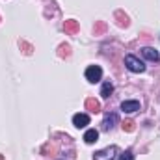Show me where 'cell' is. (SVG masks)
<instances>
[{
  "label": "cell",
  "mask_w": 160,
  "mask_h": 160,
  "mask_svg": "<svg viewBox=\"0 0 160 160\" xmlns=\"http://www.w3.org/2000/svg\"><path fill=\"white\" fill-rule=\"evenodd\" d=\"M125 65H127V69L132 71V73H143V71H145L143 62L138 60V58L132 56V54H127V56H125Z\"/></svg>",
  "instance_id": "1"
},
{
  "label": "cell",
  "mask_w": 160,
  "mask_h": 160,
  "mask_svg": "<svg viewBox=\"0 0 160 160\" xmlns=\"http://www.w3.org/2000/svg\"><path fill=\"white\" fill-rule=\"evenodd\" d=\"M118 153H119V149H118L116 145H110V147H106V149H102V151H97V153L93 155V160H114Z\"/></svg>",
  "instance_id": "2"
},
{
  "label": "cell",
  "mask_w": 160,
  "mask_h": 160,
  "mask_svg": "<svg viewBox=\"0 0 160 160\" xmlns=\"http://www.w3.org/2000/svg\"><path fill=\"white\" fill-rule=\"evenodd\" d=\"M86 78H88V82H91V84L99 82V80L102 78V69L99 65H89L86 69Z\"/></svg>",
  "instance_id": "3"
},
{
  "label": "cell",
  "mask_w": 160,
  "mask_h": 160,
  "mask_svg": "<svg viewBox=\"0 0 160 160\" xmlns=\"http://www.w3.org/2000/svg\"><path fill=\"white\" fill-rule=\"evenodd\" d=\"M116 123H118V114H116V112H110V114H106L104 119H102V128H104V130H112Z\"/></svg>",
  "instance_id": "4"
},
{
  "label": "cell",
  "mask_w": 160,
  "mask_h": 160,
  "mask_svg": "<svg viewBox=\"0 0 160 160\" xmlns=\"http://www.w3.org/2000/svg\"><path fill=\"white\" fill-rule=\"evenodd\" d=\"M121 110L127 112V114H134L140 110V102L138 101H123L121 102Z\"/></svg>",
  "instance_id": "5"
},
{
  "label": "cell",
  "mask_w": 160,
  "mask_h": 160,
  "mask_svg": "<svg viewBox=\"0 0 160 160\" xmlns=\"http://www.w3.org/2000/svg\"><path fill=\"white\" fill-rule=\"evenodd\" d=\"M142 54H143V58L149 60V62H158L160 60L158 50H155V48H151V47H143V48H142Z\"/></svg>",
  "instance_id": "6"
},
{
  "label": "cell",
  "mask_w": 160,
  "mask_h": 160,
  "mask_svg": "<svg viewBox=\"0 0 160 160\" xmlns=\"http://www.w3.org/2000/svg\"><path fill=\"white\" fill-rule=\"evenodd\" d=\"M73 125L77 128H84L86 125H89V116L88 114H77V116H73Z\"/></svg>",
  "instance_id": "7"
},
{
  "label": "cell",
  "mask_w": 160,
  "mask_h": 160,
  "mask_svg": "<svg viewBox=\"0 0 160 160\" xmlns=\"http://www.w3.org/2000/svg\"><path fill=\"white\" fill-rule=\"evenodd\" d=\"M78 28H80L78 21H73V19H71V21H65V22H63V30H65L67 34H77Z\"/></svg>",
  "instance_id": "8"
},
{
  "label": "cell",
  "mask_w": 160,
  "mask_h": 160,
  "mask_svg": "<svg viewBox=\"0 0 160 160\" xmlns=\"http://www.w3.org/2000/svg\"><path fill=\"white\" fill-rule=\"evenodd\" d=\"M86 108H88L89 112H93V114H99V112H101V102L95 101V99H88V101H86Z\"/></svg>",
  "instance_id": "9"
},
{
  "label": "cell",
  "mask_w": 160,
  "mask_h": 160,
  "mask_svg": "<svg viewBox=\"0 0 160 160\" xmlns=\"http://www.w3.org/2000/svg\"><path fill=\"white\" fill-rule=\"evenodd\" d=\"M97 138H99V132H97L95 128H89V130H86V134H84V142H86V143H95Z\"/></svg>",
  "instance_id": "10"
},
{
  "label": "cell",
  "mask_w": 160,
  "mask_h": 160,
  "mask_svg": "<svg viewBox=\"0 0 160 160\" xmlns=\"http://www.w3.org/2000/svg\"><path fill=\"white\" fill-rule=\"evenodd\" d=\"M112 91H114L112 82H104V84H102V88H101V95H102V99H108V97L112 95Z\"/></svg>",
  "instance_id": "11"
},
{
  "label": "cell",
  "mask_w": 160,
  "mask_h": 160,
  "mask_svg": "<svg viewBox=\"0 0 160 160\" xmlns=\"http://www.w3.org/2000/svg\"><path fill=\"white\" fill-rule=\"evenodd\" d=\"M58 56H60V58H67V56H71V48H69V45H62L60 50H58Z\"/></svg>",
  "instance_id": "12"
},
{
  "label": "cell",
  "mask_w": 160,
  "mask_h": 160,
  "mask_svg": "<svg viewBox=\"0 0 160 160\" xmlns=\"http://www.w3.org/2000/svg\"><path fill=\"white\" fill-rule=\"evenodd\" d=\"M121 127H123V130H125V132H132V130H134V121H130V119L123 121V125H121Z\"/></svg>",
  "instance_id": "13"
},
{
  "label": "cell",
  "mask_w": 160,
  "mask_h": 160,
  "mask_svg": "<svg viewBox=\"0 0 160 160\" xmlns=\"http://www.w3.org/2000/svg\"><path fill=\"white\" fill-rule=\"evenodd\" d=\"M106 30V24L102 22V21H99V22H95V36H99V34H102Z\"/></svg>",
  "instance_id": "14"
},
{
  "label": "cell",
  "mask_w": 160,
  "mask_h": 160,
  "mask_svg": "<svg viewBox=\"0 0 160 160\" xmlns=\"http://www.w3.org/2000/svg\"><path fill=\"white\" fill-rule=\"evenodd\" d=\"M132 158H134L132 151H125L123 155H119V158H118V160H132Z\"/></svg>",
  "instance_id": "15"
},
{
  "label": "cell",
  "mask_w": 160,
  "mask_h": 160,
  "mask_svg": "<svg viewBox=\"0 0 160 160\" xmlns=\"http://www.w3.org/2000/svg\"><path fill=\"white\" fill-rule=\"evenodd\" d=\"M116 17H119V19H121V21H119L121 26H128V19H127V17H123V13H121V11L116 13Z\"/></svg>",
  "instance_id": "16"
},
{
  "label": "cell",
  "mask_w": 160,
  "mask_h": 160,
  "mask_svg": "<svg viewBox=\"0 0 160 160\" xmlns=\"http://www.w3.org/2000/svg\"><path fill=\"white\" fill-rule=\"evenodd\" d=\"M21 47L24 48V54H32V47H30L26 41H21Z\"/></svg>",
  "instance_id": "17"
},
{
  "label": "cell",
  "mask_w": 160,
  "mask_h": 160,
  "mask_svg": "<svg viewBox=\"0 0 160 160\" xmlns=\"http://www.w3.org/2000/svg\"><path fill=\"white\" fill-rule=\"evenodd\" d=\"M43 153H45V155H47V153L52 155V153H56V147H54V145H45V147H43Z\"/></svg>",
  "instance_id": "18"
},
{
  "label": "cell",
  "mask_w": 160,
  "mask_h": 160,
  "mask_svg": "<svg viewBox=\"0 0 160 160\" xmlns=\"http://www.w3.org/2000/svg\"><path fill=\"white\" fill-rule=\"evenodd\" d=\"M0 160H4V155H0Z\"/></svg>",
  "instance_id": "19"
}]
</instances>
